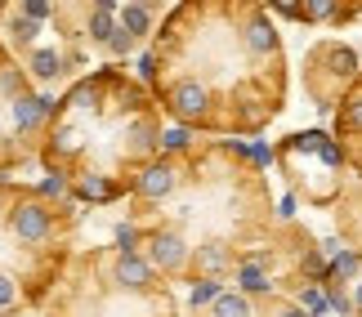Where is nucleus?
<instances>
[{
    "label": "nucleus",
    "mask_w": 362,
    "mask_h": 317,
    "mask_svg": "<svg viewBox=\"0 0 362 317\" xmlns=\"http://www.w3.org/2000/svg\"><path fill=\"white\" fill-rule=\"evenodd\" d=\"M211 107H215L211 85H202V80H192V76L175 80V85L165 90V112H170L179 126H197V121H211Z\"/></svg>",
    "instance_id": "f03ea898"
},
{
    "label": "nucleus",
    "mask_w": 362,
    "mask_h": 317,
    "mask_svg": "<svg viewBox=\"0 0 362 317\" xmlns=\"http://www.w3.org/2000/svg\"><path fill=\"white\" fill-rule=\"evenodd\" d=\"M112 282L121 286V291H134V295H144L157 286V268H152V259L148 255H117V264H112Z\"/></svg>",
    "instance_id": "0eeeda50"
},
{
    "label": "nucleus",
    "mask_w": 362,
    "mask_h": 317,
    "mask_svg": "<svg viewBox=\"0 0 362 317\" xmlns=\"http://www.w3.org/2000/svg\"><path fill=\"white\" fill-rule=\"evenodd\" d=\"M121 32H130L134 40H144V36L152 32V5H144V0L121 5Z\"/></svg>",
    "instance_id": "9b49d317"
},
{
    "label": "nucleus",
    "mask_w": 362,
    "mask_h": 317,
    "mask_svg": "<svg viewBox=\"0 0 362 317\" xmlns=\"http://www.w3.org/2000/svg\"><path fill=\"white\" fill-rule=\"evenodd\" d=\"M76 148H81V134L76 130H67V126L54 130V157H72Z\"/></svg>",
    "instance_id": "a211bd4d"
},
{
    "label": "nucleus",
    "mask_w": 362,
    "mask_h": 317,
    "mask_svg": "<svg viewBox=\"0 0 362 317\" xmlns=\"http://www.w3.org/2000/svg\"><path fill=\"white\" fill-rule=\"evenodd\" d=\"M13 103V130L18 134H36L40 126H45V99H36V94H18V99H9Z\"/></svg>",
    "instance_id": "1a4fd4ad"
},
{
    "label": "nucleus",
    "mask_w": 362,
    "mask_h": 317,
    "mask_svg": "<svg viewBox=\"0 0 362 317\" xmlns=\"http://www.w3.org/2000/svg\"><path fill=\"white\" fill-rule=\"evenodd\" d=\"M9 215V205H5V197H0V219H5Z\"/></svg>",
    "instance_id": "b1692460"
},
{
    "label": "nucleus",
    "mask_w": 362,
    "mask_h": 317,
    "mask_svg": "<svg viewBox=\"0 0 362 317\" xmlns=\"http://www.w3.org/2000/svg\"><path fill=\"white\" fill-rule=\"evenodd\" d=\"M188 143H192L188 126H170V130H161V148H157V157H175V152H184Z\"/></svg>",
    "instance_id": "dca6fc26"
},
{
    "label": "nucleus",
    "mask_w": 362,
    "mask_h": 317,
    "mask_svg": "<svg viewBox=\"0 0 362 317\" xmlns=\"http://www.w3.org/2000/svg\"><path fill=\"white\" fill-rule=\"evenodd\" d=\"M238 264H242V255L219 237L192 246V273H197V282H224L228 273H238Z\"/></svg>",
    "instance_id": "423d86ee"
},
{
    "label": "nucleus",
    "mask_w": 362,
    "mask_h": 317,
    "mask_svg": "<svg viewBox=\"0 0 362 317\" xmlns=\"http://www.w3.org/2000/svg\"><path fill=\"white\" fill-rule=\"evenodd\" d=\"M27 67H32V76H40V80H54V76H63L67 59H63L59 49H32V59H27Z\"/></svg>",
    "instance_id": "f8f14e48"
},
{
    "label": "nucleus",
    "mask_w": 362,
    "mask_h": 317,
    "mask_svg": "<svg viewBox=\"0 0 362 317\" xmlns=\"http://www.w3.org/2000/svg\"><path fill=\"white\" fill-rule=\"evenodd\" d=\"M179 188V165L170 161V157H152V161H144L139 165V174H134V197L139 201H165L170 192Z\"/></svg>",
    "instance_id": "39448f33"
},
{
    "label": "nucleus",
    "mask_w": 362,
    "mask_h": 317,
    "mask_svg": "<svg viewBox=\"0 0 362 317\" xmlns=\"http://www.w3.org/2000/svg\"><path fill=\"white\" fill-rule=\"evenodd\" d=\"M13 299H18V282H13L9 273H0V309H9Z\"/></svg>",
    "instance_id": "412c9836"
},
{
    "label": "nucleus",
    "mask_w": 362,
    "mask_h": 317,
    "mask_svg": "<svg viewBox=\"0 0 362 317\" xmlns=\"http://www.w3.org/2000/svg\"><path fill=\"white\" fill-rule=\"evenodd\" d=\"M336 134L340 143H358L362 139V76L340 94V112H336Z\"/></svg>",
    "instance_id": "6e6552de"
},
{
    "label": "nucleus",
    "mask_w": 362,
    "mask_h": 317,
    "mask_svg": "<svg viewBox=\"0 0 362 317\" xmlns=\"http://www.w3.org/2000/svg\"><path fill=\"white\" fill-rule=\"evenodd\" d=\"M238 40H242L250 63H277L282 59V40H277V27L269 18V9H250L238 27Z\"/></svg>",
    "instance_id": "7ed1b4c3"
},
{
    "label": "nucleus",
    "mask_w": 362,
    "mask_h": 317,
    "mask_svg": "<svg viewBox=\"0 0 362 317\" xmlns=\"http://www.w3.org/2000/svg\"><path fill=\"white\" fill-rule=\"evenodd\" d=\"M18 13H23V18H32V23H40V18H49V5H40V0H27Z\"/></svg>",
    "instance_id": "4be33fe9"
},
{
    "label": "nucleus",
    "mask_w": 362,
    "mask_h": 317,
    "mask_svg": "<svg viewBox=\"0 0 362 317\" xmlns=\"http://www.w3.org/2000/svg\"><path fill=\"white\" fill-rule=\"evenodd\" d=\"M134 45H139V40H134L130 32H121V27H117V36L107 40V54H112V59H125V54H130Z\"/></svg>",
    "instance_id": "aec40b11"
},
{
    "label": "nucleus",
    "mask_w": 362,
    "mask_h": 317,
    "mask_svg": "<svg viewBox=\"0 0 362 317\" xmlns=\"http://www.w3.org/2000/svg\"><path fill=\"white\" fill-rule=\"evenodd\" d=\"M67 192H72V179H67L63 170H49L45 179H40L36 197H40V201H49V197H54V201H67Z\"/></svg>",
    "instance_id": "4468645a"
},
{
    "label": "nucleus",
    "mask_w": 362,
    "mask_h": 317,
    "mask_svg": "<svg viewBox=\"0 0 362 317\" xmlns=\"http://www.w3.org/2000/svg\"><path fill=\"white\" fill-rule=\"evenodd\" d=\"M219 295H224V282H192V291H188V304H192V309H206V313H211Z\"/></svg>",
    "instance_id": "2eb2a0df"
},
{
    "label": "nucleus",
    "mask_w": 362,
    "mask_h": 317,
    "mask_svg": "<svg viewBox=\"0 0 362 317\" xmlns=\"http://www.w3.org/2000/svg\"><path fill=\"white\" fill-rule=\"evenodd\" d=\"M206 317H264V313H259V304H255L250 295H242V291H224Z\"/></svg>",
    "instance_id": "9d476101"
},
{
    "label": "nucleus",
    "mask_w": 362,
    "mask_h": 317,
    "mask_svg": "<svg viewBox=\"0 0 362 317\" xmlns=\"http://www.w3.org/2000/svg\"><path fill=\"white\" fill-rule=\"evenodd\" d=\"M112 241H117V255H144V232H139L134 224H117L112 228Z\"/></svg>",
    "instance_id": "ddd939ff"
},
{
    "label": "nucleus",
    "mask_w": 362,
    "mask_h": 317,
    "mask_svg": "<svg viewBox=\"0 0 362 317\" xmlns=\"http://www.w3.org/2000/svg\"><path fill=\"white\" fill-rule=\"evenodd\" d=\"M144 255L152 259V268H157V273H184V268H192V246H188V237L179 228L148 232Z\"/></svg>",
    "instance_id": "20e7f679"
},
{
    "label": "nucleus",
    "mask_w": 362,
    "mask_h": 317,
    "mask_svg": "<svg viewBox=\"0 0 362 317\" xmlns=\"http://www.w3.org/2000/svg\"><path fill=\"white\" fill-rule=\"evenodd\" d=\"M5 224L13 232V241H23V246H45L54 237V210L40 197H23V201H13L9 205V215H5Z\"/></svg>",
    "instance_id": "f257e3e1"
},
{
    "label": "nucleus",
    "mask_w": 362,
    "mask_h": 317,
    "mask_svg": "<svg viewBox=\"0 0 362 317\" xmlns=\"http://www.w3.org/2000/svg\"><path fill=\"white\" fill-rule=\"evenodd\" d=\"M76 197H86V201H107V197H112V184H107L103 174H86V179L76 184Z\"/></svg>",
    "instance_id": "f3484780"
},
{
    "label": "nucleus",
    "mask_w": 362,
    "mask_h": 317,
    "mask_svg": "<svg viewBox=\"0 0 362 317\" xmlns=\"http://www.w3.org/2000/svg\"><path fill=\"white\" fill-rule=\"evenodd\" d=\"M139 76H144V80H157V54H144V59H139Z\"/></svg>",
    "instance_id": "5701e85b"
},
{
    "label": "nucleus",
    "mask_w": 362,
    "mask_h": 317,
    "mask_svg": "<svg viewBox=\"0 0 362 317\" xmlns=\"http://www.w3.org/2000/svg\"><path fill=\"white\" fill-rule=\"evenodd\" d=\"M36 32H40V23L23 18V13H13V40H18V45H32V40H36Z\"/></svg>",
    "instance_id": "6ab92c4d"
}]
</instances>
